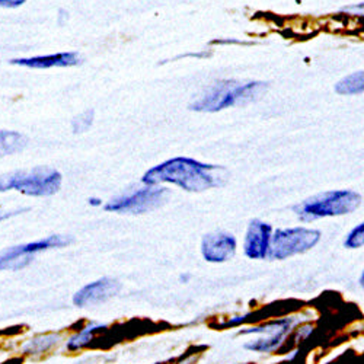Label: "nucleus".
<instances>
[{
	"mask_svg": "<svg viewBox=\"0 0 364 364\" xmlns=\"http://www.w3.org/2000/svg\"><path fill=\"white\" fill-rule=\"evenodd\" d=\"M226 178V171L220 166L205 165L191 158H173L143 175L144 184L155 186L159 182H171L187 191H204L219 187Z\"/></svg>",
	"mask_w": 364,
	"mask_h": 364,
	"instance_id": "1",
	"label": "nucleus"
},
{
	"mask_svg": "<svg viewBox=\"0 0 364 364\" xmlns=\"http://www.w3.org/2000/svg\"><path fill=\"white\" fill-rule=\"evenodd\" d=\"M265 89L262 82L239 83L235 80H222L211 86L207 92L191 105L194 111L218 112L229 107L245 104L259 97Z\"/></svg>",
	"mask_w": 364,
	"mask_h": 364,
	"instance_id": "2",
	"label": "nucleus"
},
{
	"mask_svg": "<svg viewBox=\"0 0 364 364\" xmlns=\"http://www.w3.org/2000/svg\"><path fill=\"white\" fill-rule=\"evenodd\" d=\"M62 187V173L53 168L37 166L31 171H16L0 176V193L16 190L25 196L47 197Z\"/></svg>",
	"mask_w": 364,
	"mask_h": 364,
	"instance_id": "3",
	"label": "nucleus"
},
{
	"mask_svg": "<svg viewBox=\"0 0 364 364\" xmlns=\"http://www.w3.org/2000/svg\"><path fill=\"white\" fill-rule=\"evenodd\" d=\"M361 204V196L354 191H328L303 201L294 211L303 220H315L329 216H343L353 213Z\"/></svg>",
	"mask_w": 364,
	"mask_h": 364,
	"instance_id": "4",
	"label": "nucleus"
},
{
	"mask_svg": "<svg viewBox=\"0 0 364 364\" xmlns=\"http://www.w3.org/2000/svg\"><path fill=\"white\" fill-rule=\"evenodd\" d=\"M321 239V232L306 228L279 229L271 236L268 255L272 259H286L314 248Z\"/></svg>",
	"mask_w": 364,
	"mask_h": 364,
	"instance_id": "5",
	"label": "nucleus"
},
{
	"mask_svg": "<svg viewBox=\"0 0 364 364\" xmlns=\"http://www.w3.org/2000/svg\"><path fill=\"white\" fill-rule=\"evenodd\" d=\"M69 242L70 240L65 236L53 235V236H48V237L37 240V242H29V244L8 248L5 252L0 254V271L21 269L33 261L36 254H38L41 251L51 250V248L66 247Z\"/></svg>",
	"mask_w": 364,
	"mask_h": 364,
	"instance_id": "6",
	"label": "nucleus"
},
{
	"mask_svg": "<svg viewBox=\"0 0 364 364\" xmlns=\"http://www.w3.org/2000/svg\"><path fill=\"white\" fill-rule=\"evenodd\" d=\"M166 197H168L166 188H143L132 194L111 200L105 205V210L114 211V213L140 215V213H146L149 210L159 207L166 200Z\"/></svg>",
	"mask_w": 364,
	"mask_h": 364,
	"instance_id": "7",
	"label": "nucleus"
},
{
	"mask_svg": "<svg viewBox=\"0 0 364 364\" xmlns=\"http://www.w3.org/2000/svg\"><path fill=\"white\" fill-rule=\"evenodd\" d=\"M291 326H293V319L286 318V319H279V321L264 323L262 326L240 331V333H244V336H247V333H259L262 337L252 343L245 344V348L251 351H258V353H268V351L276 350L282 344L283 338L291 329Z\"/></svg>",
	"mask_w": 364,
	"mask_h": 364,
	"instance_id": "8",
	"label": "nucleus"
},
{
	"mask_svg": "<svg viewBox=\"0 0 364 364\" xmlns=\"http://www.w3.org/2000/svg\"><path fill=\"white\" fill-rule=\"evenodd\" d=\"M201 252L208 262H225L236 252V239L226 232L208 233L203 237Z\"/></svg>",
	"mask_w": 364,
	"mask_h": 364,
	"instance_id": "9",
	"label": "nucleus"
},
{
	"mask_svg": "<svg viewBox=\"0 0 364 364\" xmlns=\"http://www.w3.org/2000/svg\"><path fill=\"white\" fill-rule=\"evenodd\" d=\"M119 289L121 286L118 282L112 279H101L79 290L73 297V303L79 308H85L87 305H97V303L114 297L119 291Z\"/></svg>",
	"mask_w": 364,
	"mask_h": 364,
	"instance_id": "10",
	"label": "nucleus"
},
{
	"mask_svg": "<svg viewBox=\"0 0 364 364\" xmlns=\"http://www.w3.org/2000/svg\"><path fill=\"white\" fill-rule=\"evenodd\" d=\"M271 242V226L261 222L252 220L244 242L245 255L251 259H262L268 255Z\"/></svg>",
	"mask_w": 364,
	"mask_h": 364,
	"instance_id": "11",
	"label": "nucleus"
},
{
	"mask_svg": "<svg viewBox=\"0 0 364 364\" xmlns=\"http://www.w3.org/2000/svg\"><path fill=\"white\" fill-rule=\"evenodd\" d=\"M80 62V57L77 53H57L48 55H38L31 58H15L12 60V65L23 66L29 69H51V68H70L76 66Z\"/></svg>",
	"mask_w": 364,
	"mask_h": 364,
	"instance_id": "12",
	"label": "nucleus"
},
{
	"mask_svg": "<svg viewBox=\"0 0 364 364\" xmlns=\"http://www.w3.org/2000/svg\"><path fill=\"white\" fill-rule=\"evenodd\" d=\"M26 144V137L16 132L0 130V156L16 154Z\"/></svg>",
	"mask_w": 364,
	"mask_h": 364,
	"instance_id": "13",
	"label": "nucleus"
},
{
	"mask_svg": "<svg viewBox=\"0 0 364 364\" xmlns=\"http://www.w3.org/2000/svg\"><path fill=\"white\" fill-rule=\"evenodd\" d=\"M364 90V75L363 72L353 73L336 85V92L340 95H358Z\"/></svg>",
	"mask_w": 364,
	"mask_h": 364,
	"instance_id": "14",
	"label": "nucleus"
},
{
	"mask_svg": "<svg viewBox=\"0 0 364 364\" xmlns=\"http://www.w3.org/2000/svg\"><path fill=\"white\" fill-rule=\"evenodd\" d=\"M101 328H102V325L90 323V325H87L86 328H83L80 332L75 333V336H73V337L69 340V343H68L69 350L75 351V350H79V348L85 347L86 344H89L90 341L94 340L95 332H97L98 329H101Z\"/></svg>",
	"mask_w": 364,
	"mask_h": 364,
	"instance_id": "15",
	"label": "nucleus"
},
{
	"mask_svg": "<svg viewBox=\"0 0 364 364\" xmlns=\"http://www.w3.org/2000/svg\"><path fill=\"white\" fill-rule=\"evenodd\" d=\"M364 244V226L363 223L355 226L347 236L344 245L350 250H357V248H361Z\"/></svg>",
	"mask_w": 364,
	"mask_h": 364,
	"instance_id": "16",
	"label": "nucleus"
},
{
	"mask_svg": "<svg viewBox=\"0 0 364 364\" xmlns=\"http://www.w3.org/2000/svg\"><path fill=\"white\" fill-rule=\"evenodd\" d=\"M92 119H94V111L92 109H87L83 114H80L77 118H75V121H73L75 133L86 132L90 126H92Z\"/></svg>",
	"mask_w": 364,
	"mask_h": 364,
	"instance_id": "17",
	"label": "nucleus"
},
{
	"mask_svg": "<svg viewBox=\"0 0 364 364\" xmlns=\"http://www.w3.org/2000/svg\"><path fill=\"white\" fill-rule=\"evenodd\" d=\"M23 211H28V208H21V210H15V211H0V222L11 219L19 213H23Z\"/></svg>",
	"mask_w": 364,
	"mask_h": 364,
	"instance_id": "18",
	"label": "nucleus"
},
{
	"mask_svg": "<svg viewBox=\"0 0 364 364\" xmlns=\"http://www.w3.org/2000/svg\"><path fill=\"white\" fill-rule=\"evenodd\" d=\"M26 0H0V6L5 8H18L21 5H23Z\"/></svg>",
	"mask_w": 364,
	"mask_h": 364,
	"instance_id": "19",
	"label": "nucleus"
}]
</instances>
